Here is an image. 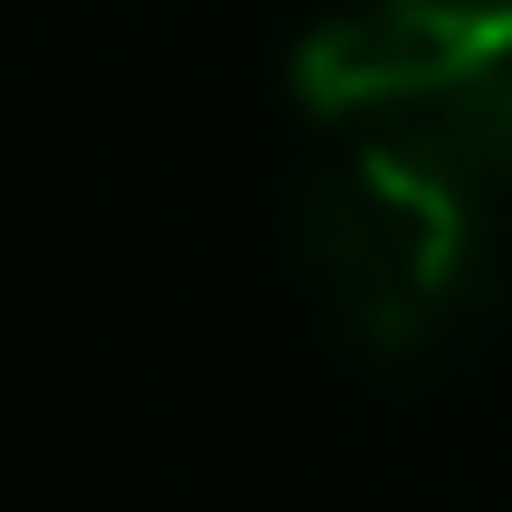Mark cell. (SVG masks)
Returning <instances> with one entry per match:
<instances>
[{
	"mask_svg": "<svg viewBox=\"0 0 512 512\" xmlns=\"http://www.w3.org/2000/svg\"><path fill=\"white\" fill-rule=\"evenodd\" d=\"M285 238L304 294L370 370H427L465 351L512 285L494 190L370 143H332L294 181Z\"/></svg>",
	"mask_w": 512,
	"mask_h": 512,
	"instance_id": "6da1fadb",
	"label": "cell"
},
{
	"mask_svg": "<svg viewBox=\"0 0 512 512\" xmlns=\"http://www.w3.org/2000/svg\"><path fill=\"white\" fill-rule=\"evenodd\" d=\"M294 105L332 143L512 181V0H342L294 48Z\"/></svg>",
	"mask_w": 512,
	"mask_h": 512,
	"instance_id": "7a4b0ae2",
	"label": "cell"
}]
</instances>
